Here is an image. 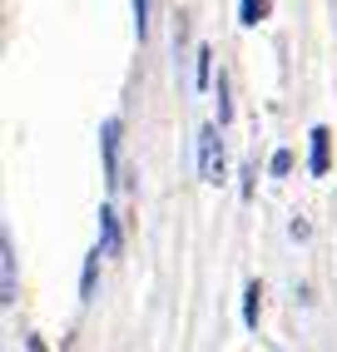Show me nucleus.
<instances>
[{"mask_svg":"<svg viewBox=\"0 0 337 352\" xmlns=\"http://www.w3.org/2000/svg\"><path fill=\"white\" fill-rule=\"evenodd\" d=\"M15 298H20V283H15V239L6 228V233H0V302L15 308Z\"/></svg>","mask_w":337,"mask_h":352,"instance_id":"obj_2","label":"nucleus"},{"mask_svg":"<svg viewBox=\"0 0 337 352\" xmlns=\"http://www.w3.org/2000/svg\"><path fill=\"white\" fill-rule=\"evenodd\" d=\"M100 239H105V253H119V248H124V233H119V219H114L109 204L100 208Z\"/></svg>","mask_w":337,"mask_h":352,"instance_id":"obj_4","label":"nucleus"},{"mask_svg":"<svg viewBox=\"0 0 337 352\" xmlns=\"http://www.w3.org/2000/svg\"><path fill=\"white\" fill-rule=\"evenodd\" d=\"M134 30H139V40L149 35V0H134Z\"/></svg>","mask_w":337,"mask_h":352,"instance_id":"obj_10","label":"nucleus"},{"mask_svg":"<svg viewBox=\"0 0 337 352\" xmlns=\"http://www.w3.org/2000/svg\"><path fill=\"white\" fill-rule=\"evenodd\" d=\"M233 120V104H228V80L219 75V124H228Z\"/></svg>","mask_w":337,"mask_h":352,"instance_id":"obj_11","label":"nucleus"},{"mask_svg":"<svg viewBox=\"0 0 337 352\" xmlns=\"http://www.w3.org/2000/svg\"><path fill=\"white\" fill-rule=\"evenodd\" d=\"M94 283H100V248L85 258V273H80V302H89V298H94Z\"/></svg>","mask_w":337,"mask_h":352,"instance_id":"obj_6","label":"nucleus"},{"mask_svg":"<svg viewBox=\"0 0 337 352\" xmlns=\"http://www.w3.org/2000/svg\"><path fill=\"white\" fill-rule=\"evenodd\" d=\"M327 139H332V129H312V154H307V169L312 174H327Z\"/></svg>","mask_w":337,"mask_h":352,"instance_id":"obj_5","label":"nucleus"},{"mask_svg":"<svg viewBox=\"0 0 337 352\" xmlns=\"http://www.w3.org/2000/svg\"><path fill=\"white\" fill-rule=\"evenodd\" d=\"M199 174L208 184L224 179V144H219V124H204L199 129Z\"/></svg>","mask_w":337,"mask_h":352,"instance_id":"obj_1","label":"nucleus"},{"mask_svg":"<svg viewBox=\"0 0 337 352\" xmlns=\"http://www.w3.org/2000/svg\"><path fill=\"white\" fill-rule=\"evenodd\" d=\"M287 169H293V154L278 149V154H273V174H287Z\"/></svg>","mask_w":337,"mask_h":352,"instance_id":"obj_12","label":"nucleus"},{"mask_svg":"<svg viewBox=\"0 0 337 352\" xmlns=\"http://www.w3.org/2000/svg\"><path fill=\"white\" fill-rule=\"evenodd\" d=\"M208 75H213V50L204 45V50H199V69H194V80H199V89H208Z\"/></svg>","mask_w":337,"mask_h":352,"instance_id":"obj_9","label":"nucleus"},{"mask_svg":"<svg viewBox=\"0 0 337 352\" xmlns=\"http://www.w3.org/2000/svg\"><path fill=\"white\" fill-rule=\"evenodd\" d=\"M268 10H273V0H243V6H238V20H243V25H258V20H268Z\"/></svg>","mask_w":337,"mask_h":352,"instance_id":"obj_7","label":"nucleus"},{"mask_svg":"<svg viewBox=\"0 0 337 352\" xmlns=\"http://www.w3.org/2000/svg\"><path fill=\"white\" fill-rule=\"evenodd\" d=\"M100 144H105V179L119 184V179H124V174H119V120H105Z\"/></svg>","mask_w":337,"mask_h":352,"instance_id":"obj_3","label":"nucleus"},{"mask_svg":"<svg viewBox=\"0 0 337 352\" xmlns=\"http://www.w3.org/2000/svg\"><path fill=\"white\" fill-rule=\"evenodd\" d=\"M258 293H263L258 283L243 288V322H248V327H258Z\"/></svg>","mask_w":337,"mask_h":352,"instance_id":"obj_8","label":"nucleus"}]
</instances>
